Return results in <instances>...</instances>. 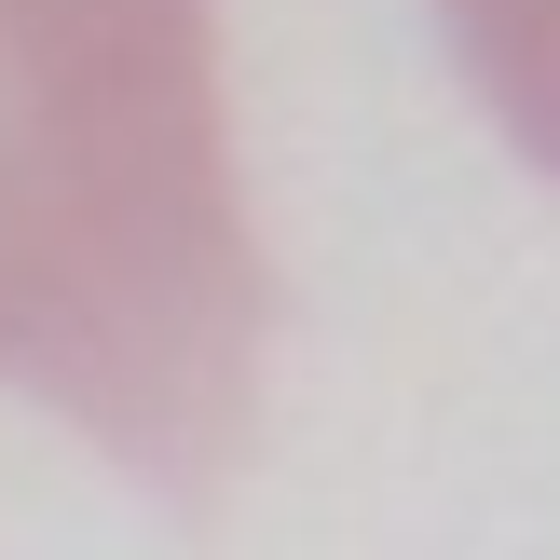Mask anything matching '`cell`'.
Here are the masks:
<instances>
[{"label":"cell","instance_id":"obj_2","mask_svg":"<svg viewBox=\"0 0 560 560\" xmlns=\"http://www.w3.org/2000/svg\"><path fill=\"white\" fill-rule=\"evenodd\" d=\"M438 27H452L465 82L492 96V124L560 178V0H438Z\"/></svg>","mask_w":560,"mask_h":560},{"label":"cell","instance_id":"obj_1","mask_svg":"<svg viewBox=\"0 0 560 560\" xmlns=\"http://www.w3.org/2000/svg\"><path fill=\"white\" fill-rule=\"evenodd\" d=\"M273 260L233 191L206 0H0V370L109 465L219 506Z\"/></svg>","mask_w":560,"mask_h":560}]
</instances>
